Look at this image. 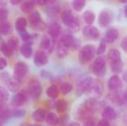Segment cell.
<instances>
[{
    "instance_id": "cell-1",
    "label": "cell",
    "mask_w": 127,
    "mask_h": 126,
    "mask_svg": "<svg viewBox=\"0 0 127 126\" xmlns=\"http://www.w3.org/2000/svg\"><path fill=\"white\" fill-rule=\"evenodd\" d=\"M95 54H96V48L91 44L86 45L80 49L79 52V55H78L79 62L83 65L88 64L94 59Z\"/></svg>"
},
{
    "instance_id": "cell-2",
    "label": "cell",
    "mask_w": 127,
    "mask_h": 126,
    "mask_svg": "<svg viewBox=\"0 0 127 126\" xmlns=\"http://www.w3.org/2000/svg\"><path fill=\"white\" fill-rule=\"evenodd\" d=\"M92 72L97 76H103L106 71V60L101 55L95 59L91 66Z\"/></svg>"
},
{
    "instance_id": "cell-3",
    "label": "cell",
    "mask_w": 127,
    "mask_h": 126,
    "mask_svg": "<svg viewBox=\"0 0 127 126\" xmlns=\"http://www.w3.org/2000/svg\"><path fill=\"white\" fill-rule=\"evenodd\" d=\"M60 41L68 48H71L73 50H77L80 46V42L71 33H66L63 34L60 39Z\"/></svg>"
},
{
    "instance_id": "cell-4",
    "label": "cell",
    "mask_w": 127,
    "mask_h": 126,
    "mask_svg": "<svg viewBox=\"0 0 127 126\" xmlns=\"http://www.w3.org/2000/svg\"><path fill=\"white\" fill-rule=\"evenodd\" d=\"M42 86L40 83L36 79L31 80V82L29 83L28 88L27 90V92L28 93L29 97H32L33 100L39 99L42 94Z\"/></svg>"
},
{
    "instance_id": "cell-5",
    "label": "cell",
    "mask_w": 127,
    "mask_h": 126,
    "mask_svg": "<svg viewBox=\"0 0 127 126\" xmlns=\"http://www.w3.org/2000/svg\"><path fill=\"white\" fill-rule=\"evenodd\" d=\"M112 19V13L109 10H103L98 16V24L101 27H106L111 24Z\"/></svg>"
},
{
    "instance_id": "cell-6",
    "label": "cell",
    "mask_w": 127,
    "mask_h": 126,
    "mask_svg": "<svg viewBox=\"0 0 127 126\" xmlns=\"http://www.w3.org/2000/svg\"><path fill=\"white\" fill-rule=\"evenodd\" d=\"M29 95L27 91H22L15 94L11 100V104L14 107H20L23 105L28 100Z\"/></svg>"
},
{
    "instance_id": "cell-7",
    "label": "cell",
    "mask_w": 127,
    "mask_h": 126,
    "mask_svg": "<svg viewBox=\"0 0 127 126\" xmlns=\"http://www.w3.org/2000/svg\"><path fill=\"white\" fill-rule=\"evenodd\" d=\"M28 72V65L23 62H18L14 65L13 67V74L14 76L17 77L18 79L24 78Z\"/></svg>"
},
{
    "instance_id": "cell-8",
    "label": "cell",
    "mask_w": 127,
    "mask_h": 126,
    "mask_svg": "<svg viewBox=\"0 0 127 126\" xmlns=\"http://www.w3.org/2000/svg\"><path fill=\"white\" fill-rule=\"evenodd\" d=\"M123 87H124L123 80L117 74L112 76L108 81V88L111 91H120L122 89Z\"/></svg>"
},
{
    "instance_id": "cell-9",
    "label": "cell",
    "mask_w": 127,
    "mask_h": 126,
    "mask_svg": "<svg viewBox=\"0 0 127 126\" xmlns=\"http://www.w3.org/2000/svg\"><path fill=\"white\" fill-rule=\"evenodd\" d=\"M83 34L85 37L92 40H97L100 37L99 30L92 25L86 26L83 29Z\"/></svg>"
},
{
    "instance_id": "cell-10",
    "label": "cell",
    "mask_w": 127,
    "mask_h": 126,
    "mask_svg": "<svg viewBox=\"0 0 127 126\" xmlns=\"http://www.w3.org/2000/svg\"><path fill=\"white\" fill-rule=\"evenodd\" d=\"M33 62L37 67H41L46 65L48 62V57L47 53L42 50L36 51L34 55Z\"/></svg>"
},
{
    "instance_id": "cell-11",
    "label": "cell",
    "mask_w": 127,
    "mask_h": 126,
    "mask_svg": "<svg viewBox=\"0 0 127 126\" xmlns=\"http://www.w3.org/2000/svg\"><path fill=\"white\" fill-rule=\"evenodd\" d=\"M62 21L63 22V24L68 27L70 25H71L78 17L76 16L74 14H73L72 11L70 9H65L63 11L62 13Z\"/></svg>"
},
{
    "instance_id": "cell-12",
    "label": "cell",
    "mask_w": 127,
    "mask_h": 126,
    "mask_svg": "<svg viewBox=\"0 0 127 126\" xmlns=\"http://www.w3.org/2000/svg\"><path fill=\"white\" fill-rule=\"evenodd\" d=\"M92 82H93V79L90 76H88L84 79H83L77 85V94L80 95L84 93H86L89 90Z\"/></svg>"
},
{
    "instance_id": "cell-13",
    "label": "cell",
    "mask_w": 127,
    "mask_h": 126,
    "mask_svg": "<svg viewBox=\"0 0 127 126\" xmlns=\"http://www.w3.org/2000/svg\"><path fill=\"white\" fill-rule=\"evenodd\" d=\"M32 44L31 42H24L19 48L20 53L22 56L26 59H29L32 56L33 54V49H32Z\"/></svg>"
},
{
    "instance_id": "cell-14",
    "label": "cell",
    "mask_w": 127,
    "mask_h": 126,
    "mask_svg": "<svg viewBox=\"0 0 127 126\" xmlns=\"http://www.w3.org/2000/svg\"><path fill=\"white\" fill-rule=\"evenodd\" d=\"M119 37V31L115 27H110L107 30L105 36V39L107 43L112 44L118 40Z\"/></svg>"
},
{
    "instance_id": "cell-15",
    "label": "cell",
    "mask_w": 127,
    "mask_h": 126,
    "mask_svg": "<svg viewBox=\"0 0 127 126\" xmlns=\"http://www.w3.org/2000/svg\"><path fill=\"white\" fill-rule=\"evenodd\" d=\"M40 48L41 50L48 53H51L52 51V42H51V39H50V37H48L46 35H44L42 37L41 39V42H40Z\"/></svg>"
},
{
    "instance_id": "cell-16",
    "label": "cell",
    "mask_w": 127,
    "mask_h": 126,
    "mask_svg": "<svg viewBox=\"0 0 127 126\" xmlns=\"http://www.w3.org/2000/svg\"><path fill=\"white\" fill-rule=\"evenodd\" d=\"M7 89L11 92H16L20 87V80L16 76L10 77L5 82Z\"/></svg>"
},
{
    "instance_id": "cell-17",
    "label": "cell",
    "mask_w": 127,
    "mask_h": 126,
    "mask_svg": "<svg viewBox=\"0 0 127 126\" xmlns=\"http://www.w3.org/2000/svg\"><path fill=\"white\" fill-rule=\"evenodd\" d=\"M61 32H62V27L57 22L52 23L48 28V33L53 39L58 38L61 34Z\"/></svg>"
},
{
    "instance_id": "cell-18",
    "label": "cell",
    "mask_w": 127,
    "mask_h": 126,
    "mask_svg": "<svg viewBox=\"0 0 127 126\" xmlns=\"http://www.w3.org/2000/svg\"><path fill=\"white\" fill-rule=\"evenodd\" d=\"M101 115L103 117V119H105V120H106L108 121L114 120L117 117V113H116V111L111 106L106 107L103 109V111H102Z\"/></svg>"
},
{
    "instance_id": "cell-19",
    "label": "cell",
    "mask_w": 127,
    "mask_h": 126,
    "mask_svg": "<svg viewBox=\"0 0 127 126\" xmlns=\"http://www.w3.org/2000/svg\"><path fill=\"white\" fill-rule=\"evenodd\" d=\"M94 113L92 112L90 110H89L87 108H86L83 105H82L78 111H77V117L80 120H86L88 119H90V117H92V115Z\"/></svg>"
},
{
    "instance_id": "cell-20",
    "label": "cell",
    "mask_w": 127,
    "mask_h": 126,
    "mask_svg": "<svg viewBox=\"0 0 127 126\" xmlns=\"http://www.w3.org/2000/svg\"><path fill=\"white\" fill-rule=\"evenodd\" d=\"M46 115V111L43 108H38L32 114V119L36 123H42L44 121Z\"/></svg>"
},
{
    "instance_id": "cell-21",
    "label": "cell",
    "mask_w": 127,
    "mask_h": 126,
    "mask_svg": "<svg viewBox=\"0 0 127 126\" xmlns=\"http://www.w3.org/2000/svg\"><path fill=\"white\" fill-rule=\"evenodd\" d=\"M87 92H90L91 94H94L96 97H98L102 94L103 92V86L100 82L97 81L95 82L93 80V82L89 88V90Z\"/></svg>"
},
{
    "instance_id": "cell-22",
    "label": "cell",
    "mask_w": 127,
    "mask_h": 126,
    "mask_svg": "<svg viewBox=\"0 0 127 126\" xmlns=\"http://www.w3.org/2000/svg\"><path fill=\"white\" fill-rule=\"evenodd\" d=\"M45 120L46 123L51 126H57L58 123H60V119L58 116L54 112H50L47 115H45Z\"/></svg>"
},
{
    "instance_id": "cell-23",
    "label": "cell",
    "mask_w": 127,
    "mask_h": 126,
    "mask_svg": "<svg viewBox=\"0 0 127 126\" xmlns=\"http://www.w3.org/2000/svg\"><path fill=\"white\" fill-rule=\"evenodd\" d=\"M68 48L60 40L59 41L57 46V53L60 58H63L68 54Z\"/></svg>"
},
{
    "instance_id": "cell-24",
    "label": "cell",
    "mask_w": 127,
    "mask_h": 126,
    "mask_svg": "<svg viewBox=\"0 0 127 126\" xmlns=\"http://www.w3.org/2000/svg\"><path fill=\"white\" fill-rule=\"evenodd\" d=\"M86 108H87L89 110H90L92 112H95L97 108L99 105L98 101H97L95 98H91L85 101V102L83 104Z\"/></svg>"
},
{
    "instance_id": "cell-25",
    "label": "cell",
    "mask_w": 127,
    "mask_h": 126,
    "mask_svg": "<svg viewBox=\"0 0 127 126\" xmlns=\"http://www.w3.org/2000/svg\"><path fill=\"white\" fill-rule=\"evenodd\" d=\"M34 7V4L32 0H25L21 2L20 8L21 10L25 13H30Z\"/></svg>"
},
{
    "instance_id": "cell-26",
    "label": "cell",
    "mask_w": 127,
    "mask_h": 126,
    "mask_svg": "<svg viewBox=\"0 0 127 126\" xmlns=\"http://www.w3.org/2000/svg\"><path fill=\"white\" fill-rule=\"evenodd\" d=\"M46 94L47 96L51 98V99H57L59 97L60 94V90L58 88V87L56 85H52L51 86H49L47 90H46Z\"/></svg>"
},
{
    "instance_id": "cell-27",
    "label": "cell",
    "mask_w": 127,
    "mask_h": 126,
    "mask_svg": "<svg viewBox=\"0 0 127 126\" xmlns=\"http://www.w3.org/2000/svg\"><path fill=\"white\" fill-rule=\"evenodd\" d=\"M83 19L87 25H92L95 21L96 16L94 12L91 10H86L83 14Z\"/></svg>"
},
{
    "instance_id": "cell-28",
    "label": "cell",
    "mask_w": 127,
    "mask_h": 126,
    "mask_svg": "<svg viewBox=\"0 0 127 126\" xmlns=\"http://www.w3.org/2000/svg\"><path fill=\"white\" fill-rule=\"evenodd\" d=\"M110 65H111L112 71L115 74L121 73L123 69H124V64L122 61V59L120 60L113 62H110Z\"/></svg>"
},
{
    "instance_id": "cell-29",
    "label": "cell",
    "mask_w": 127,
    "mask_h": 126,
    "mask_svg": "<svg viewBox=\"0 0 127 126\" xmlns=\"http://www.w3.org/2000/svg\"><path fill=\"white\" fill-rule=\"evenodd\" d=\"M27 19L26 18L23 17V16H20L19 18H17V19L16 20L15 22V28L18 32H20L22 30H25L26 27H27Z\"/></svg>"
},
{
    "instance_id": "cell-30",
    "label": "cell",
    "mask_w": 127,
    "mask_h": 126,
    "mask_svg": "<svg viewBox=\"0 0 127 126\" xmlns=\"http://www.w3.org/2000/svg\"><path fill=\"white\" fill-rule=\"evenodd\" d=\"M12 26L10 22L7 21H0V34L8 35L11 33Z\"/></svg>"
},
{
    "instance_id": "cell-31",
    "label": "cell",
    "mask_w": 127,
    "mask_h": 126,
    "mask_svg": "<svg viewBox=\"0 0 127 126\" xmlns=\"http://www.w3.org/2000/svg\"><path fill=\"white\" fill-rule=\"evenodd\" d=\"M121 55L118 49H111L108 52V59L110 62H113L121 59Z\"/></svg>"
},
{
    "instance_id": "cell-32",
    "label": "cell",
    "mask_w": 127,
    "mask_h": 126,
    "mask_svg": "<svg viewBox=\"0 0 127 126\" xmlns=\"http://www.w3.org/2000/svg\"><path fill=\"white\" fill-rule=\"evenodd\" d=\"M55 107H56V109L58 112L63 113L66 111V109L68 108V102L63 99L59 100L56 102Z\"/></svg>"
},
{
    "instance_id": "cell-33",
    "label": "cell",
    "mask_w": 127,
    "mask_h": 126,
    "mask_svg": "<svg viewBox=\"0 0 127 126\" xmlns=\"http://www.w3.org/2000/svg\"><path fill=\"white\" fill-rule=\"evenodd\" d=\"M40 20H42V18L39 11H31L30 13L28 16V21L31 25L39 22Z\"/></svg>"
},
{
    "instance_id": "cell-34",
    "label": "cell",
    "mask_w": 127,
    "mask_h": 126,
    "mask_svg": "<svg viewBox=\"0 0 127 126\" xmlns=\"http://www.w3.org/2000/svg\"><path fill=\"white\" fill-rule=\"evenodd\" d=\"M86 0H73L72 1V7L77 12H80L83 10L86 6Z\"/></svg>"
},
{
    "instance_id": "cell-35",
    "label": "cell",
    "mask_w": 127,
    "mask_h": 126,
    "mask_svg": "<svg viewBox=\"0 0 127 126\" xmlns=\"http://www.w3.org/2000/svg\"><path fill=\"white\" fill-rule=\"evenodd\" d=\"M73 89V86L71 83L69 82H63L60 84V91L63 94V95H66L68 94H69Z\"/></svg>"
},
{
    "instance_id": "cell-36",
    "label": "cell",
    "mask_w": 127,
    "mask_h": 126,
    "mask_svg": "<svg viewBox=\"0 0 127 126\" xmlns=\"http://www.w3.org/2000/svg\"><path fill=\"white\" fill-rule=\"evenodd\" d=\"M0 50L2 53V54L6 57H10L13 54V50L7 45V43H3L1 45Z\"/></svg>"
},
{
    "instance_id": "cell-37",
    "label": "cell",
    "mask_w": 127,
    "mask_h": 126,
    "mask_svg": "<svg viewBox=\"0 0 127 126\" xmlns=\"http://www.w3.org/2000/svg\"><path fill=\"white\" fill-rule=\"evenodd\" d=\"M9 99V93L7 90L3 87L0 86V102L5 103Z\"/></svg>"
},
{
    "instance_id": "cell-38",
    "label": "cell",
    "mask_w": 127,
    "mask_h": 126,
    "mask_svg": "<svg viewBox=\"0 0 127 126\" xmlns=\"http://www.w3.org/2000/svg\"><path fill=\"white\" fill-rule=\"evenodd\" d=\"M106 46H107V42L105 39V38L102 39L100 40V42L99 44V46L97 48V49L96 50V53L97 55H102L105 53L106 50Z\"/></svg>"
},
{
    "instance_id": "cell-39",
    "label": "cell",
    "mask_w": 127,
    "mask_h": 126,
    "mask_svg": "<svg viewBox=\"0 0 127 126\" xmlns=\"http://www.w3.org/2000/svg\"><path fill=\"white\" fill-rule=\"evenodd\" d=\"M31 27L33 30H37V31H44L47 28V25H46L45 22L40 20L39 22H36V23H35L33 25H31Z\"/></svg>"
},
{
    "instance_id": "cell-40",
    "label": "cell",
    "mask_w": 127,
    "mask_h": 126,
    "mask_svg": "<svg viewBox=\"0 0 127 126\" xmlns=\"http://www.w3.org/2000/svg\"><path fill=\"white\" fill-rule=\"evenodd\" d=\"M7 45L13 50H16L18 46H19V39L16 36H13L11 38H10L7 41Z\"/></svg>"
},
{
    "instance_id": "cell-41",
    "label": "cell",
    "mask_w": 127,
    "mask_h": 126,
    "mask_svg": "<svg viewBox=\"0 0 127 126\" xmlns=\"http://www.w3.org/2000/svg\"><path fill=\"white\" fill-rule=\"evenodd\" d=\"M19 36L22 39V40L24 42H31V35L26 30H22L20 32H19Z\"/></svg>"
},
{
    "instance_id": "cell-42",
    "label": "cell",
    "mask_w": 127,
    "mask_h": 126,
    "mask_svg": "<svg viewBox=\"0 0 127 126\" xmlns=\"http://www.w3.org/2000/svg\"><path fill=\"white\" fill-rule=\"evenodd\" d=\"M25 114V111L24 110H19V109H14L11 110V117H22Z\"/></svg>"
},
{
    "instance_id": "cell-43",
    "label": "cell",
    "mask_w": 127,
    "mask_h": 126,
    "mask_svg": "<svg viewBox=\"0 0 127 126\" xmlns=\"http://www.w3.org/2000/svg\"><path fill=\"white\" fill-rule=\"evenodd\" d=\"M59 11H60V7H59L58 5H52V6H50L48 7V12L51 15H56V14H57L59 13Z\"/></svg>"
},
{
    "instance_id": "cell-44",
    "label": "cell",
    "mask_w": 127,
    "mask_h": 126,
    "mask_svg": "<svg viewBox=\"0 0 127 126\" xmlns=\"http://www.w3.org/2000/svg\"><path fill=\"white\" fill-rule=\"evenodd\" d=\"M8 17V11L3 8L0 7V21H4Z\"/></svg>"
},
{
    "instance_id": "cell-45",
    "label": "cell",
    "mask_w": 127,
    "mask_h": 126,
    "mask_svg": "<svg viewBox=\"0 0 127 126\" xmlns=\"http://www.w3.org/2000/svg\"><path fill=\"white\" fill-rule=\"evenodd\" d=\"M40 76L43 79H50L53 76L51 73L48 71H46V70H42L41 72H40Z\"/></svg>"
},
{
    "instance_id": "cell-46",
    "label": "cell",
    "mask_w": 127,
    "mask_h": 126,
    "mask_svg": "<svg viewBox=\"0 0 127 126\" xmlns=\"http://www.w3.org/2000/svg\"><path fill=\"white\" fill-rule=\"evenodd\" d=\"M55 1H56V0H37V3L40 6H43L47 4H54Z\"/></svg>"
},
{
    "instance_id": "cell-47",
    "label": "cell",
    "mask_w": 127,
    "mask_h": 126,
    "mask_svg": "<svg viewBox=\"0 0 127 126\" xmlns=\"http://www.w3.org/2000/svg\"><path fill=\"white\" fill-rule=\"evenodd\" d=\"M9 78H10L9 74H7V72L4 71L2 73H0V80L3 81L4 82H6Z\"/></svg>"
},
{
    "instance_id": "cell-48",
    "label": "cell",
    "mask_w": 127,
    "mask_h": 126,
    "mask_svg": "<svg viewBox=\"0 0 127 126\" xmlns=\"http://www.w3.org/2000/svg\"><path fill=\"white\" fill-rule=\"evenodd\" d=\"M7 65V60L4 58L0 57V71H3Z\"/></svg>"
},
{
    "instance_id": "cell-49",
    "label": "cell",
    "mask_w": 127,
    "mask_h": 126,
    "mask_svg": "<svg viewBox=\"0 0 127 126\" xmlns=\"http://www.w3.org/2000/svg\"><path fill=\"white\" fill-rule=\"evenodd\" d=\"M121 48L125 51L127 52V37L125 36L123 38V39L121 40Z\"/></svg>"
},
{
    "instance_id": "cell-50",
    "label": "cell",
    "mask_w": 127,
    "mask_h": 126,
    "mask_svg": "<svg viewBox=\"0 0 127 126\" xmlns=\"http://www.w3.org/2000/svg\"><path fill=\"white\" fill-rule=\"evenodd\" d=\"M83 126H96V124H95V122L90 118L84 121Z\"/></svg>"
},
{
    "instance_id": "cell-51",
    "label": "cell",
    "mask_w": 127,
    "mask_h": 126,
    "mask_svg": "<svg viewBox=\"0 0 127 126\" xmlns=\"http://www.w3.org/2000/svg\"><path fill=\"white\" fill-rule=\"evenodd\" d=\"M96 126H110V125H109V123L108 120L103 119V120L99 121V123H97V125Z\"/></svg>"
},
{
    "instance_id": "cell-52",
    "label": "cell",
    "mask_w": 127,
    "mask_h": 126,
    "mask_svg": "<svg viewBox=\"0 0 127 126\" xmlns=\"http://www.w3.org/2000/svg\"><path fill=\"white\" fill-rule=\"evenodd\" d=\"M9 1L13 5H17V4H20L22 1V0H9Z\"/></svg>"
},
{
    "instance_id": "cell-53",
    "label": "cell",
    "mask_w": 127,
    "mask_h": 126,
    "mask_svg": "<svg viewBox=\"0 0 127 126\" xmlns=\"http://www.w3.org/2000/svg\"><path fill=\"white\" fill-rule=\"evenodd\" d=\"M7 0H0V7H4L7 4Z\"/></svg>"
},
{
    "instance_id": "cell-54",
    "label": "cell",
    "mask_w": 127,
    "mask_h": 126,
    "mask_svg": "<svg viewBox=\"0 0 127 126\" xmlns=\"http://www.w3.org/2000/svg\"><path fill=\"white\" fill-rule=\"evenodd\" d=\"M68 126H80V124L77 123H71V124H69Z\"/></svg>"
},
{
    "instance_id": "cell-55",
    "label": "cell",
    "mask_w": 127,
    "mask_h": 126,
    "mask_svg": "<svg viewBox=\"0 0 127 126\" xmlns=\"http://www.w3.org/2000/svg\"><path fill=\"white\" fill-rule=\"evenodd\" d=\"M118 1H119V2H121V3H124V4H125V3H127V0H118Z\"/></svg>"
},
{
    "instance_id": "cell-56",
    "label": "cell",
    "mask_w": 127,
    "mask_h": 126,
    "mask_svg": "<svg viewBox=\"0 0 127 126\" xmlns=\"http://www.w3.org/2000/svg\"><path fill=\"white\" fill-rule=\"evenodd\" d=\"M40 126L39 125H38V124H33V125H31V126Z\"/></svg>"
},
{
    "instance_id": "cell-57",
    "label": "cell",
    "mask_w": 127,
    "mask_h": 126,
    "mask_svg": "<svg viewBox=\"0 0 127 126\" xmlns=\"http://www.w3.org/2000/svg\"><path fill=\"white\" fill-rule=\"evenodd\" d=\"M0 126H2V123H1V122L0 121Z\"/></svg>"
},
{
    "instance_id": "cell-58",
    "label": "cell",
    "mask_w": 127,
    "mask_h": 126,
    "mask_svg": "<svg viewBox=\"0 0 127 126\" xmlns=\"http://www.w3.org/2000/svg\"><path fill=\"white\" fill-rule=\"evenodd\" d=\"M0 39H1V35H0Z\"/></svg>"
}]
</instances>
